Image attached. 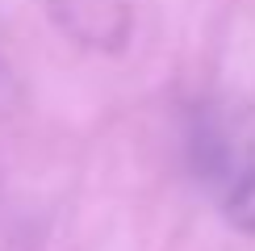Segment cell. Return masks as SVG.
Listing matches in <instances>:
<instances>
[{
    "label": "cell",
    "mask_w": 255,
    "mask_h": 251,
    "mask_svg": "<svg viewBox=\"0 0 255 251\" xmlns=\"http://www.w3.org/2000/svg\"><path fill=\"white\" fill-rule=\"evenodd\" d=\"M0 92H4V71H0Z\"/></svg>",
    "instance_id": "obj_2"
},
{
    "label": "cell",
    "mask_w": 255,
    "mask_h": 251,
    "mask_svg": "<svg viewBox=\"0 0 255 251\" xmlns=\"http://www.w3.org/2000/svg\"><path fill=\"white\" fill-rule=\"evenodd\" d=\"M222 214L239 235L255 239V159L222 163Z\"/></svg>",
    "instance_id": "obj_1"
}]
</instances>
